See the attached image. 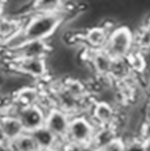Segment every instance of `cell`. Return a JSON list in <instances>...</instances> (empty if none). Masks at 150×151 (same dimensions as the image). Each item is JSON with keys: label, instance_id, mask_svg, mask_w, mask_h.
I'll use <instances>...</instances> for the list:
<instances>
[{"label": "cell", "instance_id": "1", "mask_svg": "<svg viewBox=\"0 0 150 151\" xmlns=\"http://www.w3.org/2000/svg\"><path fill=\"white\" fill-rule=\"evenodd\" d=\"M63 24L65 19L59 12L32 13L26 21L23 32L28 41H49Z\"/></svg>", "mask_w": 150, "mask_h": 151}, {"label": "cell", "instance_id": "2", "mask_svg": "<svg viewBox=\"0 0 150 151\" xmlns=\"http://www.w3.org/2000/svg\"><path fill=\"white\" fill-rule=\"evenodd\" d=\"M105 52L116 59H125L134 50L133 29L126 24H118L108 35Z\"/></svg>", "mask_w": 150, "mask_h": 151}, {"label": "cell", "instance_id": "3", "mask_svg": "<svg viewBox=\"0 0 150 151\" xmlns=\"http://www.w3.org/2000/svg\"><path fill=\"white\" fill-rule=\"evenodd\" d=\"M3 68L5 66L7 73H14L29 78L36 83L44 82L49 79L46 60L43 58H27L17 60L3 59Z\"/></svg>", "mask_w": 150, "mask_h": 151}, {"label": "cell", "instance_id": "4", "mask_svg": "<svg viewBox=\"0 0 150 151\" xmlns=\"http://www.w3.org/2000/svg\"><path fill=\"white\" fill-rule=\"evenodd\" d=\"M96 126L88 114H76L70 119L65 142L77 144H90L93 139Z\"/></svg>", "mask_w": 150, "mask_h": 151}, {"label": "cell", "instance_id": "5", "mask_svg": "<svg viewBox=\"0 0 150 151\" xmlns=\"http://www.w3.org/2000/svg\"><path fill=\"white\" fill-rule=\"evenodd\" d=\"M50 52H51V47L48 41L30 40L15 50L3 53V59L5 60H17V59L27 58L45 59Z\"/></svg>", "mask_w": 150, "mask_h": 151}, {"label": "cell", "instance_id": "6", "mask_svg": "<svg viewBox=\"0 0 150 151\" xmlns=\"http://www.w3.org/2000/svg\"><path fill=\"white\" fill-rule=\"evenodd\" d=\"M70 119H72V116L68 113L65 112L63 110L57 107H54L46 113L44 126L49 131H51L58 138V140L65 143L68 127H70Z\"/></svg>", "mask_w": 150, "mask_h": 151}, {"label": "cell", "instance_id": "7", "mask_svg": "<svg viewBox=\"0 0 150 151\" xmlns=\"http://www.w3.org/2000/svg\"><path fill=\"white\" fill-rule=\"evenodd\" d=\"M45 117L46 111L38 104L22 107L17 113V119L21 122L24 131L27 133H32L43 127L45 124Z\"/></svg>", "mask_w": 150, "mask_h": 151}, {"label": "cell", "instance_id": "8", "mask_svg": "<svg viewBox=\"0 0 150 151\" xmlns=\"http://www.w3.org/2000/svg\"><path fill=\"white\" fill-rule=\"evenodd\" d=\"M28 17H14L2 15L0 17V46L15 36L24 29Z\"/></svg>", "mask_w": 150, "mask_h": 151}, {"label": "cell", "instance_id": "9", "mask_svg": "<svg viewBox=\"0 0 150 151\" xmlns=\"http://www.w3.org/2000/svg\"><path fill=\"white\" fill-rule=\"evenodd\" d=\"M42 95H43V90L41 89L38 84H35L32 86L23 88L17 93H15L12 98L22 107L31 105H37L39 104Z\"/></svg>", "mask_w": 150, "mask_h": 151}, {"label": "cell", "instance_id": "10", "mask_svg": "<svg viewBox=\"0 0 150 151\" xmlns=\"http://www.w3.org/2000/svg\"><path fill=\"white\" fill-rule=\"evenodd\" d=\"M33 139L35 140L38 149H48V148H59L60 149L63 142L58 140L56 136L49 131L45 126L37 129L31 133Z\"/></svg>", "mask_w": 150, "mask_h": 151}, {"label": "cell", "instance_id": "11", "mask_svg": "<svg viewBox=\"0 0 150 151\" xmlns=\"http://www.w3.org/2000/svg\"><path fill=\"white\" fill-rule=\"evenodd\" d=\"M0 128L3 132L6 142L11 141L25 133L21 122L14 115L0 114Z\"/></svg>", "mask_w": 150, "mask_h": 151}, {"label": "cell", "instance_id": "12", "mask_svg": "<svg viewBox=\"0 0 150 151\" xmlns=\"http://www.w3.org/2000/svg\"><path fill=\"white\" fill-rule=\"evenodd\" d=\"M120 136V133L114 127H99L96 128L91 144L98 151Z\"/></svg>", "mask_w": 150, "mask_h": 151}, {"label": "cell", "instance_id": "13", "mask_svg": "<svg viewBox=\"0 0 150 151\" xmlns=\"http://www.w3.org/2000/svg\"><path fill=\"white\" fill-rule=\"evenodd\" d=\"M10 151H38L35 140L31 133H23L21 136L7 142Z\"/></svg>", "mask_w": 150, "mask_h": 151}, {"label": "cell", "instance_id": "14", "mask_svg": "<svg viewBox=\"0 0 150 151\" xmlns=\"http://www.w3.org/2000/svg\"><path fill=\"white\" fill-rule=\"evenodd\" d=\"M60 151H97V149L90 144H77V143H68L65 142L61 145Z\"/></svg>", "mask_w": 150, "mask_h": 151}, {"label": "cell", "instance_id": "15", "mask_svg": "<svg viewBox=\"0 0 150 151\" xmlns=\"http://www.w3.org/2000/svg\"><path fill=\"white\" fill-rule=\"evenodd\" d=\"M98 151H126V141L123 137L120 136L104 147L100 148Z\"/></svg>", "mask_w": 150, "mask_h": 151}, {"label": "cell", "instance_id": "16", "mask_svg": "<svg viewBox=\"0 0 150 151\" xmlns=\"http://www.w3.org/2000/svg\"><path fill=\"white\" fill-rule=\"evenodd\" d=\"M0 151H10L7 142H0Z\"/></svg>", "mask_w": 150, "mask_h": 151}, {"label": "cell", "instance_id": "17", "mask_svg": "<svg viewBox=\"0 0 150 151\" xmlns=\"http://www.w3.org/2000/svg\"><path fill=\"white\" fill-rule=\"evenodd\" d=\"M4 3H5V2L0 1V17H1L2 15H4Z\"/></svg>", "mask_w": 150, "mask_h": 151}, {"label": "cell", "instance_id": "18", "mask_svg": "<svg viewBox=\"0 0 150 151\" xmlns=\"http://www.w3.org/2000/svg\"><path fill=\"white\" fill-rule=\"evenodd\" d=\"M0 142H6V140H5V137H4V135H3V132H2L1 128H0Z\"/></svg>", "mask_w": 150, "mask_h": 151}, {"label": "cell", "instance_id": "19", "mask_svg": "<svg viewBox=\"0 0 150 151\" xmlns=\"http://www.w3.org/2000/svg\"><path fill=\"white\" fill-rule=\"evenodd\" d=\"M38 151H60L59 148H48V149H38Z\"/></svg>", "mask_w": 150, "mask_h": 151}, {"label": "cell", "instance_id": "20", "mask_svg": "<svg viewBox=\"0 0 150 151\" xmlns=\"http://www.w3.org/2000/svg\"><path fill=\"white\" fill-rule=\"evenodd\" d=\"M147 95H148V98L150 99V86H149V88H148V94H147Z\"/></svg>", "mask_w": 150, "mask_h": 151}]
</instances>
